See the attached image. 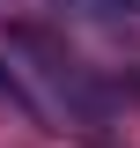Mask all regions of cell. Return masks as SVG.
Here are the masks:
<instances>
[{
  "label": "cell",
  "mask_w": 140,
  "mask_h": 148,
  "mask_svg": "<svg viewBox=\"0 0 140 148\" xmlns=\"http://www.w3.org/2000/svg\"><path fill=\"white\" fill-rule=\"evenodd\" d=\"M67 8H81V15H140V0H67Z\"/></svg>",
  "instance_id": "1"
}]
</instances>
